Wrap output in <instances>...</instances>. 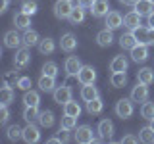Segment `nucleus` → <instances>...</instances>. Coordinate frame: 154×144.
<instances>
[{"instance_id":"f257e3e1","label":"nucleus","mask_w":154,"mask_h":144,"mask_svg":"<svg viewBox=\"0 0 154 144\" xmlns=\"http://www.w3.org/2000/svg\"><path fill=\"white\" fill-rule=\"evenodd\" d=\"M133 112H135V108H133L131 96H129V98H122V100H118V102H116V115H118V117L129 119L133 115Z\"/></svg>"},{"instance_id":"f03ea898","label":"nucleus","mask_w":154,"mask_h":144,"mask_svg":"<svg viewBox=\"0 0 154 144\" xmlns=\"http://www.w3.org/2000/svg\"><path fill=\"white\" fill-rule=\"evenodd\" d=\"M29 64H31V52H29V48L27 46L17 48L16 56H14V67L16 69H25Z\"/></svg>"},{"instance_id":"7ed1b4c3","label":"nucleus","mask_w":154,"mask_h":144,"mask_svg":"<svg viewBox=\"0 0 154 144\" xmlns=\"http://www.w3.org/2000/svg\"><path fill=\"white\" fill-rule=\"evenodd\" d=\"M73 8L75 6H73L71 0H56V4H54V16L58 19H67Z\"/></svg>"},{"instance_id":"20e7f679","label":"nucleus","mask_w":154,"mask_h":144,"mask_svg":"<svg viewBox=\"0 0 154 144\" xmlns=\"http://www.w3.org/2000/svg\"><path fill=\"white\" fill-rule=\"evenodd\" d=\"M71 86H67V85H60V86H56L54 88V92H52V96H54V102L56 104H60V106H64L67 104L71 100Z\"/></svg>"},{"instance_id":"39448f33","label":"nucleus","mask_w":154,"mask_h":144,"mask_svg":"<svg viewBox=\"0 0 154 144\" xmlns=\"http://www.w3.org/2000/svg\"><path fill=\"white\" fill-rule=\"evenodd\" d=\"M77 81L81 85H93L96 81V69L93 65H83L79 69V73H77Z\"/></svg>"},{"instance_id":"423d86ee","label":"nucleus","mask_w":154,"mask_h":144,"mask_svg":"<svg viewBox=\"0 0 154 144\" xmlns=\"http://www.w3.org/2000/svg\"><path fill=\"white\" fill-rule=\"evenodd\" d=\"M75 140L79 144H93L94 142V133L89 125H81L77 127V133H75Z\"/></svg>"},{"instance_id":"0eeeda50","label":"nucleus","mask_w":154,"mask_h":144,"mask_svg":"<svg viewBox=\"0 0 154 144\" xmlns=\"http://www.w3.org/2000/svg\"><path fill=\"white\" fill-rule=\"evenodd\" d=\"M23 140L27 144H35L41 140V129L37 125H33V121L27 123V127H23Z\"/></svg>"},{"instance_id":"6e6552de","label":"nucleus","mask_w":154,"mask_h":144,"mask_svg":"<svg viewBox=\"0 0 154 144\" xmlns=\"http://www.w3.org/2000/svg\"><path fill=\"white\" fill-rule=\"evenodd\" d=\"M83 67V64H81V60L77 56H67L66 62H64V71L69 77H77V73H79V69Z\"/></svg>"},{"instance_id":"1a4fd4ad","label":"nucleus","mask_w":154,"mask_h":144,"mask_svg":"<svg viewBox=\"0 0 154 144\" xmlns=\"http://www.w3.org/2000/svg\"><path fill=\"white\" fill-rule=\"evenodd\" d=\"M131 100L133 102H146L148 100V85L137 81V85L131 88Z\"/></svg>"},{"instance_id":"9d476101","label":"nucleus","mask_w":154,"mask_h":144,"mask_svg":"<svg viewBox=\"0 0 154 144\" xmlns=\"http://www.w3.org/2000/svg\"><path fill=\"white\" fill-rule=\"evenodd\" d=\"M23 44V37L17 35L16 29H12V31H8L6 35H4V46L6 48H12V50H17L19 46Z\"/></svg>"},{"instance_id":"9b49d317","label":"nucleus","mask_w":154,"mask_h":144,"mask_svg":"<svg viewBox=\"0 0 154 144\" xmlns=\"http://www.w3.org/2000/svg\"><path fill=\"white\" fill-rule=\"evenodd\" d=\"M96 133H98V136L102 138V140H112V136H114V123L110 121V119H102V121L98 123Z\"/></svg>"},{"instance_id":"f8f14e48","label":"nucleus","mask_w":154,"mask_h":144,"mask_svg":"<svg viewBox=\"0 0 154 144\" xmlns=\"http://www.w3.org/2000/svg\"><path fill=\"white\" fill-rule=\"evenodd\" d=\"M146 58H148V44L139 42L137 46L131 48V60H133V62L141 64V62H146Z\"/></svg>"},{"instance_id":"ddd939ff","label":"nucleus","mask_w":154,"mask_h":144,"mask_svg":"<svg viewBox=\"0 0 154 144\" xmlns=\"http://www.w3.org/2000/svg\"><path fill=\"white\" fill-rule=\"evenodd\" d=\"M60 48L64 52H67V54H71V52L77 48V38H75V35L73 33H64L62 35V38H60Z\"/></svg>"},{"instance_id":"4468645a","label":"nucleus","mask_w":154,"mask_h":144,"mask_svg":"<svg viewBox=\"0 0 154 144\" xmlns=\"http://www.w3.org/2000/svg\"><path fill=\"white\" fill-rule=\"evenodd\" d=\"M104 25L108 27V29H119L123 25V17H122V14L119 12H116V10H112V12H108V16L104 17Z\"/></svg>"},{"instance_id":"2eb2a0df","label":"nucleus","mask_w":154,"mask_h":144,"mask_svg":"<svg viewBox=\"0 0 154 144\" xmlns=\"http://www.w3.org/2000/svg\"><path fill=\"white\" fill-rule=\"evenodd\" d=\"M108 12H110L108 0H94V4L91 6V14H93V17H106Z\"/></svg>"},{"instance_id":"dca6fc26","label":"nucleus","mask_w":154,"mask_h":144,"mask_svg":"<svg viewBox=\"0 0 154 144\" xmlns=\"http://www.w3.org/2000/svg\"><path fill=\"white\" fill-rule=\"evenodd\" d=\"M38 88H41L42 92H54V88H56V77L41 75V77H38Z\"/></svg>"},{"instance_id":"f3484780","label":"nucleus","mask_w":154,"mask_h":144,"mask_svg":"<svg viewBox=\"0 0 154 144\" xmlns=\"http://www.w3.org/2000/svg\"><path fill=\"white\" fill-rule=\"evenodd\" d=\"M14 25L16 29H23V31H27L29 25H31V16L25 12H17L16 16H14Z\"/></svg>"},{"instance_id":"a211bd4d","label":"nucleus","mask_w":154,"mask_h":144,"mask_svg":"<svg viewBox=\"0 0 154 144\" xmlns=\"http://www.w3.org/2000/svg\"><path fill=\"white\" fill-rule=\"evenodd\" d=\"M96 42H98L100 46H110L114 42V33H112V29H102V31H98L96 33Z\"/></svg>"},{"instance_id":"6ab92c4d","label":"nucleus","mask_w":154,"mask_h":144,"mask_svg":"<svg viewBox=\"0 0 154 144\" xmlns=\"http://www.w3.org/2000/svg\"><path fill=\"white\" fill-rule=\"evenodd\" d=\"M141 14L139 12H129V14H125V17H123V25L127 27V29H135V27H139L141 25Z\"/></svg>"},{"instance_id":"aec40b11","label":"nucleus","mask_w":154,"mask_h":144,"mask_svg":"<svg viewBox=\"0 0 154 144\" xmlns=\"http://www.w3.org/2000/svg\"><path fill=\"white\" fill-rule=\"evenodd\" d=\"M110 83H112L114 88H123L127 85V73L125 71H114L110 75Z\"/></svg>"},{"instance_id":"412c9836","label":"nucleus","mask_w":154,"mask_h":144,"mask_svg":"<svg viewBox=\"0 0 154 144\" xmlns=\"http://www.w3.org/2000/svg\"><path fill=\"white\" fill-rule=\"evenodd\" d=\"M100 92H98V88L93 85H83V88H81V98L85 100V102H91V100H94V98H98Z\"/></svg>"},{"instance_id":"4be33fe9","label":"nucleus","mask_w":154,"mask_h":144,"mask_svg":"<svg viewBox=\"0 0 154 144\" xmlns=\"http://www.w3.org/2000/svg\"><path fill=\"white\" fill-rule=\"evenodd\" d=\"M12 102H14V88H12V85L4 83V86L0 88V104H2V106H10Z\"/></svg>"},{"instance_id":"5701e85b","label":"nucleus","mask_w":154,"mask_h":144,"mask_svg":"<svg viewBox=\"0 0 154 144\" xmlns=\"http://www.w3.org/2000/svg\"><path fill=\"white\" fill-rule=\"evenodd\" d=\"M54 50H56V42H54V38H50V37L41 38V42H38V52H41L42 56L52 54Z\"/></svg>"},{"instance_id":"b1692460","label":"nucleus","mask_w":154,"mask_h":144,"mask_svg":"<svg viewBox=\"0 0 154 144\" xmlns=\"http://www.w3.org/2000/svg\"><path fill=\"white\" fill-rule=\"evenodd\" d=\"M137 81L139 83H144V85H152L154 83V69H150V67L139 69L137 71Z\"/></svg>"},{"instance_id":"393cba45","label":"nucleus","mask_w":154,"mask_h":144,"mask_svg":"<svg viewBox=\"0 0 154 144\" xmlns=\"http://www.w3.org/2000/svg\"><path fill=\"white\" fill-rule=\"evenodd\" d=\"M38 42H41V37H38V33L33 31V29H27L25 35H23V46H27V48L38 46Z\"/></svg>"},{"instance_id":"a878e982","label":"nucleus","mask_w":154,"mask_h":144,"mask_svg":"<svg viewBox=\"0 0 154 144\" xmlns=\"http://www.w3.org/2000/svg\"><path fill=\"white\" fill-rule=\"evenodd\" d=\"M135 12H139L141 16H150L154 12V2H150V0H137Z\"/></svg>"},{"instance_id":"bb28decb","label":"nucleus","mask_w":154,"mask_h":144,"mask_svg":"<svg viewBox=\"0 0 154 144\" xmlns=\"http://www.w3.org/2000/svg\"><path fill=\"white\" fill-rule=\"evenodd\" d=\"M127 65H129V62H127V58L125 56H116L112 62H110V71H127Z\"/></svg>"},{"instance_id":"cd10ccee","label":"nucleus","mask_w":154,"mask_h":144,"mask_svg":"<svg viewBox=\"0 0 154 144\" xmlns=\"http://www.w3.org/2000/svg\"><path fill=\"white\" fill-rule=\"evenodd\" d=\"M67 19H69L73 25H79V23H83V21H85V8L77 4V6L71 10V14H69V17H67Z\"/></svg>"},{"instance_id":"c85d7f7f","label":"nucleus","mask_w":154,"mask_h":144,"mask_svg":"<svg viewBox=\"0 0 154 144\" xmlns=\"http://www.w3.org/2000/svg\"><path fill=\"white\" fill-rule=\"evenodd\" d=\"M38 125H41V127H52V125H54V113L50 112V110H42L41 113H38Z\"/></svg>"},{"instance_id":"c756f323","label":"nucleus","mask_w":154,"mask_h":144,"mask_svg":"<svg viewBox=\"0 0 154 144\" xmlns=\"http://www.w3.org/2000/svg\"><path fill=\"white\" fill-rule=\"evenodd\" d=\"M102 110H104V102H102V98H94V100H91V102H87V112H89L91 115H98V113H102Z\"/></svg>"},{"instance_id":"7c9ffc66","label":"nucleus","mask_w":154,"mask_h":144,"mask_svg":"<svg viewBox=\"0 0 154 144\" xmlns=\"http://www.w3.org/2000/svg\"><path fill=\"white\" fill-rule=\"evenodd\" d=\"M137 44H139V40L135 38L133 33H125V35L119 37V46L125 48V50H131V48H133V46H137Z\"/></svg>"},{"instance_id":"2f4dec72","label":"nucleus","mask_w":154,"mask_h":144,"mask_svg":"<svg viewBox=\"0 0 154 144\" xmlns=\"http://www.w3.org/2000/svg\"><path fill=\"white\" fill-rule=\"evenodd\" d=\"M23 104L25 106H38L41 104V94L37 92V90H25V94H23Z\"/></svg>"},{"instance_id":"473e14b6","label":"nucleus","mask_w":154,"mask_h":144,"mask_svg":"<svg viewBox=\"0 0 154 144\" xmlns=\"http://www.w3.org/2000/svg\"><path fill=\"white\" fill-rule=\"evenodd\" d=\"M64 113L71 115V117H79L81 115V106L75 102V100H69L67 104H64Z\"/></svg>"},{"instance_id":"72a5a7b5","label":"nucleus","mask_w":154,"mask_h":144,"mask_svg":"<svg viewBox=\"0 0 154 144\" xmlns=\"http://www.w3.org/2000/svg\"><path fill=\"white\" fill-rule=\"evenodd\" d=\"M139 138H141V142L144 144H152L154 142V129L148 125V127H143L141 131H139Z\"/></svg>"},{"instance_id":"f704fd0d","label":"nucleus","mask_w":154,"mask_h":144,"mask_svg":"<svg viewBox=\"0 0 154 144\" xmlns=\"http://www.w3.org/2000/svg\"><path fill=\"white\" fill-rule=\"evenodd\" d=\"M38 106H25V110H23V119H25L27 123L35 121V119H38Z\"/></svg>"},{"instance_id":"c9c22d12","label":"nucleus","mask_w":154,"mask_h":144,"mask_svg":"<svg viewBox=\"0 0 154 144\" xmlns=\"http://www.w3.org/2000/svg\"><path fill=\"white\" fill-rule=\"evenodd\" d=\"M6 134H8V140L16 142V140H19V138H23V129L19 127V125H10Z\"/></svg>"},{"instance_id":"e433bc0d","label":"nucleus","mask_w":154,"mask_h":144,"mask_svg":"<svg viewBox=\"0 0 154 144\" xmlns=\"http://www.w3.org/2000/svg\"><path fill=\"white\" fill-rule=\"evenodd\" d=\"M21 12L29 14V16H35V14L38 12V4L35 2V0H23L21 2Z\"/></svg>"},{"instance_id":"4c0bfd02","label":"nucleus","mask_w":154,"mask_h":144,"mask_svg":"<svg viewBox=\"0 0 154 144\" xmlns=\"http://www.w3.org/2000/svg\"><path fill=\"white\" fill-rule=\"evenodd\" d=\"M60 127L67 129V131H73V129H77V117H71V115L64 113V117H62V121H60Z\"/></svg>"},{"instance_id":"58836bf2","label":"nucleus","mask_w":154,"mask_h":144,"mask_svg":"<svg viewBox=\"0 0 154 144\" xmlns=\"http://www.w3.org/2000/svg\"><path fill=\"white\" fill-rule=\"evenodd\" d=\"M131 33L135 35V38H137L139 42H144V44H146V37H148V27H143V25H139V27L131 29Z\"/></svg>"},{"instance_id":"ea45409f","label":"nucleus","mask_w":154,"mask_h":144,"mask_svg":"<svg viewBox=\"0 0 154 144\" xmlns=\"http://www.w3.org/2000/svg\"><path fill=\"white\" fill-rule=\"evenodd\" d=\"M141 115L144 119H148V121H150V119L154 117V102H143V106H141Z\"/></svg>"},{"instance_id":"a19ab883","label":"nucleus","mask_w":154,"mask_h":144,"mask_svg":"<svg viewBox=\"0 0 154 144\" xmlns=\"http://www.w3.org/2000/svg\"><path fill=\"white\" fill-rule=\"evenodd\" d=\"M42 75H48V77H58V65L54 62H46L45 65H42Z\"/></svg>"},{"instance_id":"79ce46f5","label":"nucleus","mask_w":154,"mask_h":144,"mask_svg":"<svg viewBox=\"0 0 154 144\" xmlns=\"http://www.w3.org/2000/svg\"><path fill=\"white\" fill-rule=\"evenodd\" d=\"M17 88H21V90H29L31 88V77H19V81L16 83Z\"/></svg>"},{"instance_id":"37998d69","label":"nucleus","mask_w":154,"mask_h":144,"mask_svg":"<svg viewBox=\"0 0 154 144\" xmlns=\"http://www.w3.org/2000/svg\"><path fill=\"white\" fill-rule=\"evenodd\" d=\"M19 81V75L14 73V71H10V73H6V77H4V83L6 85H12V83H17Z\"/></svg>"},{"instance_id":"c03bdc74","label":"nucleus","mask_w":154,"mask_h":144,"mask_svg":"<svg viewBox=\"0 0 154 144\" xmlns=\"http://www.w3.org/2000/svg\"><path fill=\"white\" fill-rule=\"evenodd\" d=\"M8 117H10V110H8V106H2L0 108V123H6L8 121Z\"/></svg>"},{"instance_id":"a18cd8bd","label":"nucleus","mask_w":154,"mask_h":144,"mask_svg":"<svg viewBox=\"0 0 154 144\" xmlns=\"http://www.w3.org/2000/svg\"><path fill=\"white\" fill-rule=\"evenodd\" d=\"M141 138L139 136H135V134H125V136L122 138V144H135V142H139Z\"/></svg>"},{"instance_id":"49530a36","label":"nucleus","mask_w":154,"mask_h":144,"mask_svg":"<svg viewBox=\"0 0 154 144\" xmlns=\"http://www.w3.org/2000/svg\"><path fill=\"white\" fill-rule=\"evenodd\" d=\"M67 133H69L67 129H62V127H60V131H58V136H60L62 142H69V134H67Z\"/></svg>"},{"instance_id":"de8ad7c7","label":"nucleus","mask_w":154,"mask_h":144,"mask_svg":"<svg viewBox=\"0 0 154 144\" xmlns=\"http://www.w3.org/2000/svg\"><path fill=\"white\" fill-rule=\"evenodd\" d=\"M77 4H79V6H83L85 10H91V6L94 4V0H77Z\"/></svg>"},{"instance_id":"09e8293b","label":"nucleus","mask_w":154,"mask_h":144,"mask_svg":"<svg viewBox=\"0 0 154 144\" xmlns=\"http://www.w3.org/2000/svg\"><path fill=\"white\" fill-rule=\"evenodd\" d=\"M146 44H154V27H148V37H146Z\"/></svg>"},{"instance_id":"8fccbe9b","label":"nucleus","mask_w":154,"mask_h":144,"mask_svg":"<svg viewBox=\"0 0 154 144\" xmlns=\"http://www.w3.org/2000/svg\"><path fill=\"white\" fill-rule=\"evenodd\" d=\"M8 8H10V0H2V10H0V12L4 14V12H6Z\"/></svg>"},{"instance_id":"3c124183","label":"nucleus","mask_w":154,"mask_h":144,"mask_svg":"<svg viewBox=\"0 0 154 144\" xmlns=\"http://www.w3.org/2000/svg\"><path fill=\"white\" fill-rule=\"evenodd\" d=\"M122 4H125V6H135L137 4V0H119Z\"/></svg>"},{"instance_id":"603ef678","label":"nucleus","mask_w":154,"mask_h":144,"mask_svg":"<svg viewBox=\"0 0 154 144\" xmlns=\"http://www.w3.org/2000/svg\"><path fill=\"white\" fill-rule=\"evenodd\" d=\"M58 142H62V140H60V136H52V138H48V144H58Z\"/></svg>"},{"instance_id":"864d4df0","label":"nucleus","mask_w":154,"mask_h":144,"mask_svg":"<svg viewBox=\"0 0 154 144\" xmlns=\"http://www.w3.org/2000/svg\"><path fill=\"white\" fill-rule=\"evenodd\" d=\"M146 17H148V27H154V12L150 16H146Z\"/></svg>"},{"instance_id":"5fc2aeb1","label":"nucleus","mask_w":154,"mask_h":144,"mask_svg":"<svg viewBox=\"0 0 154 144\" xmlns=\"http://www.w3.org/2000/svg\"><path fill=\"white\" fill-rule=\"evenodd\" d=\"M150 127H152V129H154V117H152V119H150Z\"/></svg>"},{"instance_id":"6e6d98bb","label":"nucleus","mask_w":154,"mask_h":144,"mask_svg":"<svg viewBox=\"0 0 154 144\" xmlns=\"http://www.w3.org/2000/svg\"><path fill=\"white\" fill-rule=\"evenodd\" d=\"M71 2H77V0H71Z\"/></svg>"},{"instance_id":"4d7b16f0","label":"nucleus","mask_w":154,"mask_h":144,"mask_svg":"<svg viewBox=\"0 0 154 144\" xmlns=\"http://www.w3.org/2000/svg\"><path fill=\"white\" fill-rule=\"evenodd\" d=\"M150 2H154V0H150Z\"/></svg>"}]
</instances>
